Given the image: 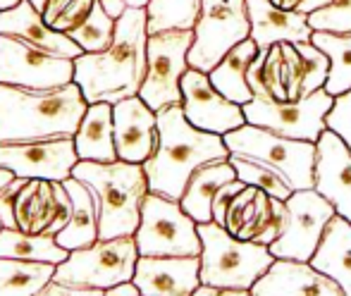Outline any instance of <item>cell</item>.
Here are the masks:
<instances>
[{
  "instance_id": "obj_6",
  "label": "cell",
  "mask_w": 351,
  "mask_h": 296,
  "mask_svg": "<svg viewBox=\"0 0 351 296\" xmlns=\"http://www.w3.org/2000/svg\"><path fill=\"white\" fill-rule=\"evenodd\" d=\"M204 244L201 254V284L225 289H254V284L273 268L270 246L256 241L234 239L225 227L215 222L199 225Z\"/></svg>"
},
{
  "instance_id": "obj_35",
  "label": "cell",
  "mask_w": 351,
  "mask_h": 296,
  "mask_svg": "<svg viewBox=\"0 0 351 296\" xmlns=\"http://www.w3.org/2000/svg\"><path fill=\"white\" fill-rule=\"evenodd\" d=\"M230 165L237 170V180H241L249 186H256V189H263L265 194H270L273 199L287 201L294 194V189H291L285 177H280L273 167L263 165V162L254 160V158L230 156Z\"/></svg>"
},
{
  "instance_id": "obj_44",
  "label": "cell",
  "mask_w": 351,
  "mask_h": 296,
  "mask_svg": "<svg viewBox=\"0 0 351 296\" xmlns=\"http://www.w3.org/2000/svg\"><path fill=\"white\" fill-rule=\"evenodd\" d=\"M332 3V0H304V3L296 8V12L299 14H313V12H318V10H323V8H328V5Z\"/></svg>"
},
{
  "instance_id": "obj_24",
  "label": "cell",
  "mask_w": 351,
  "mask_h": 296,
  "mask_svg": "<svg viewBox=\"0 0 351 296\" xmlns=\"http://www.w3.org/2000/svg\"><path fill=\"white\" fill-rule=\"evenodd\" d=\"M79 160L88 162H115V117L110 103H93L86 108L79 132L74 134Z\"/></svg>"
},
{
  "instance_id": "obj_15",
  "label": "cell",
  "mask_w": 351,
  "mask_h": 296,
  "mask_svg": "<svg viewBox=\"0 0 351 296\" xmlns=\"http://www.w3.org/2000/svg\"><path fill=\"white\" fill-rule=\"evenodd\" d=\"M79 165L74 139L0 144V167L22 180L65 182Z\"/></svg>"
},
{
  "instance_id": "obj_29",
  "label": "cell",
  "mask_w": 351,
  "mask_h": 296,
  "mask_svg": "<svg viewBox=\"0 0 351 296\" xmlns=\"http://www.w3.org/2000/svg\"><path fill=\"white\" fill-rule=\"evenodd\" d=\"M56 215V191L53 182L46 180H27L24 186L14 196L12 218L19 232L29 234H46Z\"/></svg>"
},
{
  "instance_id": "obj_49",
  "label": "cell",
  "mask_w": 351,
  "mask_h": 296,
  "mask_svg": "<svg viewBox=\"0 0 351 296\" xmlns=\"http://www.w3.org/2000/svg\"><path fill=\"white\" fill-rule=\"evenodd\" d=\"M29 3H32V5H34V8H36V10H38V12H41V14H43V10H46L48 0H29Z\"/></svg>"
},
{
  "instance_id": "obj_14",
  "label": "cell",
  "mask_w": 351,
  "mask_h": 296,
  "mask_svg": "<svg viewBox=\"0 0 351 296\" xmlns=\"http://www.w3.org/2000/svg\"><path fill=\"white\" fill-rule=\"evenodd\" d=\"M74 60L22 38L0 34V84L24 88H60L74 82Z\"/></svg>"
},
{
  "instance_id": "obj_11",
  "label": "cell",
  "mask_w": 351,
  "mask_h": 296,
  "mask_svg": "<svg viewBox=\"0 0 351 296\" xmlns=\"http://www.w3.org/2000/svg\"><path fill=\"white\" fill-rule=\"evenodd\" d=\"M335 98L325 88L299 101H278L270 93H256L254 101L244 106L246 125L265 127L282 136L318 144L323 136L325 117L332 110Z\"/></svg>"
},
{
  "instance_id": "obj_23",
  "label": "cell",
  "mask_w": 351,
  "mask_h": 296,
  "mask_svg": "<svg viewBox=\"0 0 351 296\" xmlns=\"http://www.w3.org/2000/svg\"><path fill=\"white\" fill-rule=\"evenodd\" d=\"M0 34L22 38V41L34 43L43 51L56 53V56L70 58V60H77V58L84 56V51L67 34L56 32L43 22V14L29 0H22L14 8L0 12Z\"/></svg>"
},
{
  "instance_id": "obj_25",
  "label": "cell",
  "mask_w": 351,
  "mask_h": 296,
  "mask_svg": "<svg viewBox=\"0 0 351 296\" xmlns=\"http://www.w3.org/2000/svg\"><path fill=\"white\" fill-rule=\"evenodd\" d=\"M237 180V170L230 165V160H213L208 165H201L191 175L186 191L182 196V208L191 220L199 225L213 222V199L225 184Z\"/></svg>"
},
{
  "instance_id": "obj_46",
  "label": "cell",
  "mask_w": 351,
  "mask_h": 296,
  "mask_svg": "<svg viewBox=\"0 0 351 296\" xmlns=\"http://www.w3.org/2000/svg\"><path fill=\"white\" fill-rule=\"evenodd\" d=\"M304 3V0H282V10H291V12H296V8Z\"/></svg>"
},
{
  "instance_id": "obj_21",
  "label": "cell",
  "mask_w": 351,
  "mask_h": 296,
  "mask_svg": "<svg viewBox=\"0 0 351 296\" xmlns=\"http://www.w3.org/2000/svg\"><path fill=\"white\" fill-rule=\"evenodd\" d=\"M251 296H347L344 289L301 260H275L273 268L254 284Z\"/></svg>"
},
{
  "instance_id": "obj_31",
  "label": "cell",
  "mask_w": 351,
  "mask_h": 296,
  "mask_svg": "<svg viewBox=\"0 0 351 296\" xmlns=\"http://www.w3.org/2000/svg\"><path fill=\"white\" fill-rule=\"evenodd\" d=\"M56 273L53 263L0 258V296H36Z\"/></svg>"
},
{
  "instance_id": "obj_13",
  "label": "cell",
  "mask_w": 351,
  "mask_h": 296,
  "mask_svg": "<svg viewBox=\"0 0 351 296\" xmlns=\"http://www.w3.org/2000/svg\"><path fill=\"white\" fill-rule=\"evenodd\" d=\"M335 215V206L315 189L294 191L287 199V227L280 239L270 246V254L278 260L311 263Z\"/></svg>"
},
{
  "instance_id": "obj_40",
  "label": "cell",
  "mask_w": 351,
  "mask_h": 296,
  "mask_svg": "<svg viewBox=\"0 0 351 296\" xmlns=\"http://www.w3.org/2000/svg\"><path fill=\"white\" fill-rule=\"evenodd\" d=\"M36 296H106V292H103V289H93V287H74V284L58 282V280L53 278Z\"/></svg>"
},
{
  "instance_id": "obj_37",
  "label": "cell",
  "mask_w": 351,
  "mask_h": 296,
  "mask_svg": "<svg viewBox=\"0 0 351 296\" xmlns=\"http://www.w3.org/2000/svg\"><path fill=\"white\" fill-rule=\"evenodd\" d=\"M313 32L325 34H351V0H332L328 8L308 14Z\"/></svg>"
},
{
  "instance_id": "obj_36",
  "label": "cell",
  "mask_w": 351,
  "mask_h": 296,
  "mask_svg": "<svg viewBox=\"0 0 351 296\" xmlns=\"http://www.w3.org/2000/svg\"><path fill=\"white\" fill-rule=\"evenodd\" d=\"M96 0H48L43 22L60 34H70L91 14Z\"/></svg>"
},
{
  "instance_id": "obj_3",
  "label": "cell",
  "mask_w": 351,
  "mask_h": 296,
  "mask_svg": "<svg viewBox=\"0 0 351 296\" xmlns=\"http://www.w3.org/2000/svg\"><path fill=\"white\" fill-rule=\"evenodd\" d=\"M213 160H230L222 136L196 130L180 106L158 112V144L143 162L151 194L180 204L191 175Z\"/></svg>"
},
{
  "instance_id": "obj_38",
  "label": "cell",
  "mask_w": 351,
  "mask_h": 296,
  "mask_svg": "<svg viewBox=\"0 0 351 296\" xmlns=\"http://www.w3.org/2000/svg\"><path fill=\"white\" fill-rule=\"evenodd\" d=\"M325 127L339 136L351 151V91L335 98L332 110L325 117Z\"/></svg>"
},
{
  "instance_id": "obj_20",
  "label": "cell",
  "mask_w": 351,
  "mask_h": 296,
  "mask_svg": "<svg viewBox=\"0 0 351 296\" xmlns=\"http://www.w3.org/2000/svg\"><path fill=\"white\" fill-rule=\"evenodd\" d=\"M132 282L143 296H194L201 287V258L141 256Z\"/></svg>"
},
{
  "instance_id": "obj_48",
  "label": "cell",
  "mask_w": 351,
  "mask_h": 296,
  "mask_svg": "<svg viewBox=\"0 0 351 296\" xmlns=\"http://www.w3.org/2000/svg\"><path fill=\"white\" fill-rule=\"evenodd\" d=\"M127 5H130V8H141V10H146V8H148V0H127Z\"/></svg>"
},
{
  "instance_id": "obj_42",
  "label": "cell",
  "mask_w": 351,
  "mask_h": 296,
  "mask_svg": "<svg viewBox=\"0 0 351 296\" xmlns=\"http://www.w3.org/2000/svg\"><path fill=\"white\" fill-rule=\"evenodd\" d=\"M98 3L103 5V10H106L108 14H110L112 19H120L122 14L130 10V5H127V0H98Z\"/></svg>"
},
{
  "instance_id": "obj_12",
  "label": "cell",
  "mask_w": 351,
  "mask_h": 296,
  "mask_svg": "<svg viewBox=\"0 0 351 296\" xmlns=\"http://www.w3.org/2000/svg\"><path fill=\"white\" fill-rule=\"evenodd\" d=\"M194 32H162L148 36V70L139 98L151 110L184 106L182 77L189 70Z\"/></svg>"
},
{
  "instance_id": "obj_30",
  "label": "cell",
  "mask_w": 351,
  "mask_h": 296,
  "mask_svg": "<svg viewBox=\"0 0 351 296\" xmlns=\"http://www.w3.org/2000/svg\"><path fill=\"white\" fill-rule=\"evenodd\" d=\"M0 258L38 260V263L60 265L70 258V251L62 249L56 236L29 234V232L19 230H3L0 232Z\"/></svg>"
},
{
  "instance_id": "obj_16",
  "label": "cell",
  "mask_w": 351,
  "mask_h": 296,
  "mask_svg": "<svg viewBox=\"0 0 351 296\" xmlns=\"http://www.w3.org/2000/svg\"><path fill=\"white\" fill-rule=\"evenodd\" d=\"M222 227L234 239L273 246L287 227V201L273 199L256 186H246L230 204Z\"/></svg>"
},
{
  "instance_id": "obj_45",
  "label": "cell",
  "mask_w": 351,
  "mask_h": 296,
  "mask_svg": "<svg viewBox=\"0 0 351 296\" xmlns=\"http://www.w3.org/2000/svg\"><path fill=\"white\" fill-rule=\"evenodd\" d=\"M12 180H14L12 172H10V170H3V167H0V191H3L5 186H8ZM0 232H3V222H0Z\"/></svg>"
},
{
  "instance_id": "obj_22",
  "label": "cell",
  "mask_w": 351,
  "mask_h": 296,
  "mask_svg": "<svg viewBox=\"0 0 351 296\" xmlns=\"http://www.w3.org/2000/svg\"><path fill=\"white\" fill-rule=\"evenodd\" d=\"M251 19V38L258 51H268L275 43H311L313 29L308 17L291 10H282L270 0H246Z\"/></svg>"
},
{
  "instance_id": "obj_32",
  "label": "cell",
  "mask_w": 351,
  "mask_h": 296,
  "mask_svg": "<svg viewBox=\"0 0 351 296\" xmlns=\"http://www.w3.org/2000/svg\"><path fill=\"white\" fill-rule=\"evenodd\" d=\"M204 0H148V36L162 32H194Z\"/></svg>"
},
{
  "instance_id": "obj_4",
  "label": "cell",
  "mask_w": 351,
  "mask_h": 296,
  "mask_svg": "<svg viewBox=\"0 0 351 296\" xmlns=\"http://www.w3.org/2000/svg\"><path fill=\"white\" fill-rule=\"evenodd\" d=\"M72 177L86 184L96 199L98 239H120L139 232L143 201L151 194L143 165L79 160Z\"/></svg>"
},
{
  "instance_id": "obj_34",
  "label": "cell",
  "mask_w": 351,
  "mask_h": 296,
  "mask_svg": "<svg viewBox=\"0 0 351 296\" xmlns=\"http://www.w3.org/2000/svg\"><path fill=\"white\" fill-rule=\"evenodd\" d=\"M115 29H117V19H112L110 14L103 10V5L96 0L91 14L84 19V24H79L67 36H70L84 53H103L115 41Z\"/></svg>"
},
{
  "instance_id": "obj_2",
  "label": "cell",
  "mask_w": 351,
  "mask_h": 296,
  "mask_svg": "<svg viewBox=\"0 0 351 296\" xmlns=\"http://www.w3.org/2000/svg\"><path fill=\"white\" fill-rule=\"evenodd\" d=\"M86 108V98L74 82L60 88L0 84V144L74 139Z\"/></svg>"
},
{
  "instance_id": "obj_5",
  "label": "cell",
  "mask_w": 351,
  "mask_h": 296,
  "mask_svg": "<svg viewBox=\"0 0 351 296\" xmlns=\"http://www.w3.org/2000/svg\"><path fill=\"white\" fill-rule=\"evenodd\" d=\"M328 77L330 58L315 43H275L258 51L249 70V86L278 101H299L325 88Z\"/></svg>"
},
{
  "instance_id": "obj_43",
  "label": "cell",
  "mask_w": 351,
  "mask_h": 296,
  "mask_svg": "<svg viewBox=\"0 0 351 296\" xmlns=\"http://www.w3.org/2000/svg\"><path fill=\"white\" fill-rule=\"evenodd\" d=\"M106 296H143V294L134 282H125V284H117V287H112V289H106Z\"/></svg>"
},
{
  "instance_id": "obj_33",
  "label": "cell",
  "mask_w": 351,
  "mask_h": 296,
  "mask_svg": "<svg viewBox=\"0 0 351 296\" xmlns=\"http://www.w3.org/2000/svg\"><path fill=\"white\" fill-rule=\"evenodd\" d=\"M330 58V77L325 91L332 98L351 91V34L315 32L313 41Z\"/></svg>"
},
{
  "instance_id": "obj_1",
  "label": "cell",
  "mask_w": 351,
  "mask_h": 296,
  "mask_svg": "<svg viewBox=\"0 0 351 296\" xmlns=\"http://www.w3.org/2000/svg\"><path fill=\"white\" fill-rule=\"evenodd\" d=\"M74 84L88 106L139 96L148 70V12L130 8L117 19L115 41L103 53H84L74 60Z\"/></svg>"
},
{
  "instance_id": "obj_47",
  "label": "cell",
  "mask_w": 351,
  "mask_h": 296,
  "mask_svg": "<svg viewBox=\"0 0 351 296\" xmlns=\"http://www.w3.org/2000/svg\"><path fill=\"white\" fill-rule=\"evenodd\" d=\"M22 0H0V12L3 10H10V8H14V5H19Z\"/></svg>"
},
{
  "instance_id": "obj_18",
  "label": "cell",
  "mask_w": 351,
  "mask_h": 296,
  "mask_svg": "<svg viewBox=\"0 0 351 296\" xmlns=\"http://www.w3.org/2000/svg\"><path fill=\"white\" fill-rule=\"evenodd\" d=\"M315 191L351 222V151L335 132L325 130L315 144Z\"/></svg>"
},
{
  "instance_id": "obj_8",
  "label": "cell",
  "mask_w": 351,
  "mask_h": 296,
  "mask_svg": "<svg viewBox=\"0 0 351 296\" xmlns=\"http://www.w3.org/2000/svg\"><path fill=\"white\" fill-rule=\"evenodd\" d=\"M139 256L151 258H201L204 244L199 222L184 213L182 204L148 194L143 201L141 225L134 234Z\"/></svg>"
},
{
  "instance_id": "obj_28",
  "label": "cell",
  "mask_w": 351,
  "mask_h": 296,
  "mask_svg": "<svg viewBox=\"0 0 351 296\" xmlns=\"http://www.w3.org/2000/svg\"><path fill=\"white\" fill-rule=\"evenodd\" d=\"M62 184H65L67 194L72 196V220L56 239L62 249L72 254V251L86 249L98 241V206L88 186L79 180L70 177Z\"/></svg>"
},
{
  "instance_id": "obj_39",
  "label": "cell",
  "mask_w": 351,
  "mask_h": 296,
  "mask_svg": "<svg viewBox=\"0 0 351 296\" xmlns=\"http://www.w3.org/2000/svg\"><path fill=\"white\" fill-rule=\"evenodd\" d=\"M249 184H244L241 180H234L230 182V184H225L220 191L215 194V199H213V222L215 225H225V215H227V208H230V204L234 201V196L239 194V191H244Z\"/></svg>"
},
{
  "instance_id": "obj_19",
  "label": "cell",
  "mask_w": 351,
  "mask_h": 296,
  "mask_svg": "<svg viewBox=\"0 0 351 296\" xmlns=\"http://www.w3.org/2000/svg\"><path fill=\"white\" fill-rule=\"evenodd\" d=\"M115 117V148L125 162L143 165L158 144V112L151 110L139 96L112 106Z\"/></svg>"
},
{
  "instance_id": "obj_17",
  "label": "cell",
  "mask_w": 351,
  "mask_h": 296,
  "mask_svg": "<svg viewBox=\"0 0 351 296\" xmlns=\"http://www.w3.org/2000/svg\"><path fill=\"white\" fill-rule=\"evenodd\" d=\"M182 96H184V106H182L184 117L196 130L225 136L246 125L244 106H237L222 96L206 72L189 67L182 77Z\"/></svg>"
},
{
  "instance_id": "obj_41",
  "label": "cell",
  "mask_w": 351,
  "mask_h": 296,
  "mask_svg": "<svg viewBox=\"0 0 351 296\" xmlns=\"http://www.w3.org/2000/svg\"><path fill=\"white\" fill-rule=\"evenodd\" d=\"M194 296H251V289H225V287H206L201 284Z\"/></svg>"
},
{
  "instance_id": "obj_10",
  "label": "cell",
  "mask_w": 351,
  "mask_h": 296,
  "mask_svg": "<svg viewBox=\"0 0 351 296\" xmlns=\"http://www.w3.org/2000/svg\"><path fill=\"white\" fill-rule=\"evenodd\" d=\"M249 38L251 19L246 0H204L189 51V67L210 74L232 48Z\"/></svg>"
},
{
  "instance_id": "obj_7",
  "label": "cell",
  "mask_w": 351,
  "mask_h": 296,
  "mask_svg": "<svg viewBox=\"0 0 351 296\" xmlns=\"http://www.w3.org/2000/svg\"><path fill=\"white\" fill-rule=\"evenodd\" d=\"M230 156H246L273 167L294 191L315 186V144L282 136L265 127L244 125L222 136Z\"/></svg>"
},
{
  "instance_id": "obj_9",
  "label": "cell",
  "mask_w": 351,
  "mask_h": 296,
  "mask_svg": "<svg viewBox=\"0 0 351 296\" xmlns=\"http://www.w3.org/2000/svg\"><path fill=\"white\" fill-rule=\"evenodd\" d=\"M139 246L134 236L98 239L86 249L72 251L65 263L58 265L56 280L74 287L112 289L134 280L139 263Z\"/></svg>"
},
{
  "instance_id": "obj_26",
  "label": "cell",
  "mask_w": 351,
  "mask_h": 296,
  "mask_svg": "<svg viewBox=\"0 0 351 296\" xmlns=\"http://www.w3.org/2000/svg\"><path fill=\"white\" fill-rule=\"evenodd\" d=\"M311 265L332 278L344 294L351 296V222L342 215L330 220Z\"/></svg>"
},
{
  "instance_id": "obj_27",
  "label": "cell",
  "mask_w": 351,
  "mask_h": 296,
  "mask_svg": "<svg viewBox=\"0 0 351 296\" xmlns=\"http://www.w3.org/2000/svg\"><path fill=\"white\" fill-rule=\"evenodd\" d=\"M256 58H258V46L254 43V38L232 48L220 60V65L208 74L213 86L225 98H230L232 103H237V106L251 103L256 93L249 86V70Z\"/></svg>"
},
{
  "instance_id": "obj_50",
  "label": "cell",
  "mask_w": 351,
  "mask_h": 296,
  "mask_svg": "<svg viewBox=\"0 0 351 296\" xmlns=\"http://www.w3.org/2000/svg\"><path fill=\"white\" fill-rule=\"evenodd\" d=\"M273 5H278V8H282V0H270Z\"/></svg>"
}]
</instances>
